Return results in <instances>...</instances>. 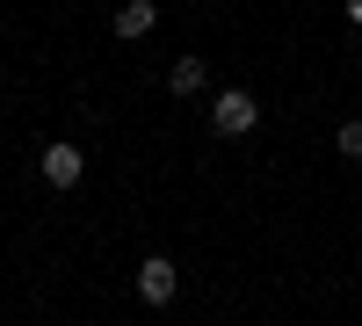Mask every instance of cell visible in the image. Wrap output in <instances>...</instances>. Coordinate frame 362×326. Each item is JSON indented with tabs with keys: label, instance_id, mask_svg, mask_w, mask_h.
Masks as SVG:
<instances>
[{
	"label": "cell",
	"instance_id": "cell-1",
	"mask_svg": "<svg viewBox=\"0 0 362 326\" xmlns=\"http://www.w3.org/2000/svg\"><path fill=\"white\" fill-rule=\"evenodd\" d=\"M210 124H218V138H247V131L261 124V102L239 95V87H225V95L210 102Z\"/></svg>",
	"mask_w": 362,
	"mask_h": 326
},
{
	"label": "cell",
	"instance_id": "cell-2",
	"mask_svg": "<svg viewBox=\"0 0 362 326\" xmlns=\"http://www.w3.org/2000/svg\"><path fill=\"white\" fill-rule=\"evenodd\" d=\"M174 290H181V269H174L167 254H145L138 261V298L145 305H174Z\"/></svg>",
	"mask_w": 362,
	"mask_h": 326
},
{
	"label": "cell",
	"instance_id": "cell-3",
	"mask_svg": "<svg viewBox=\"0 0 362 326\" xmlns=\"http://www.w3.org/2000/svg\"><path fill=\"white\" fill-rule=\"evenodd\" d=\"M80 174H87V153H80L73 138L44 145V182H51V189H80Z\"/></svg>",
	"mask_w": 362,
	"mask_h": 326
},
{
	"label": "cell",
	"instance_id": "cell-4",
	"mask_svg": "<svg viewBox=\"0 0 362 326\" xmlns=\"http://www.w3.org/2000/svg\"><path fill=\"white\" fill-rule=\"evenodd\" d=\"M116 37H124V44H138V37H153V29H160V8H153V0H124V8H116Z\"/></svg>",
	"mask_w": 362,
	"mask_h": 326
},
{
	"label": "cell",
	"instance_id": "cell-5",
	"mask_svg": "<svg viewBox=\"0 0 362 326\" xmlns=\"http://www.w3.org/2000/svg\"><path fill=\"white\" fill-rule=\"evenodd\" d=\"M203 58H174V73H167V87H174V95H203Z\"/></svg>",
	"mask_w": 362,
	"mask_h": 326
},
{
	"label": "cell",
	"instance_id": "cell-6",
	"mask_svg": "<svg viewBox=\"0 0 362 326\" xmlns=\"http://www.w3.org/2000/svg\"><path fill=\"white\" fill-rule=\"evenodd\" d=\"M334 145H341V153H348V160H362V124H355V116H348V124L334 131Z\"/></svg>",
	"mask_w": 362,
	"mask_h": 326
},
{
	"label": "cell",
	"instance_id": "cell-7",
	"mask_svg": "<svg viewBox=\"0 0 362 326\" xmlns=\"http://www.w3.org/2000/svg\"><path fill=\"white\" fill-rule=\"evenodd\" d=\"M348 22H362V0H348Z\"/></svg>",
	"mask_w": 362,
	"mask_h": 326
}]
</instances>
